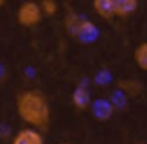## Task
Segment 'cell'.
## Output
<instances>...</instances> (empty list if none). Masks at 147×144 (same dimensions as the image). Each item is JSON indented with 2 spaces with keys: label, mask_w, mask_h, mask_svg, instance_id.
Instances as JSON below:
<instances>
[{
  "label": "cell",
  "mask_w": 147,
  "mask_h": 144,
  "mask_svg": "<svg viewBox=\"0 0 147 144\" xmlns=\"http://www.w3.org/2000/svg\"><path fill=\"white\" fill-rule=\"evenodd\" d=\"M16 19L18 24L22 27H35L38 26L43 21V11L40 8V3L32 2V0H27L22 2L18 8L16 13Z\"/></svg>",
  "instance_id": "2"
},
{
  "label": "cell",
  "mask_w": 147,
  "mask_h": 144,
  "mask_svg": "<svg viewBox=\"0 0 147 144\" xmlns=\"http://www.w3.org/2000/svg\"><path fill=\"white\" fill-rule=\"evenodd\" d=\"M63 144H70V143H63Z\"/></svg>",
  "instance_id": "13"
},
{
  "label": "cell",
  "mask_w": 147,
  "mask_h": 144,
  "mask_svg": "<svg viewBox=\"0 0 147 144\" xmlns=\"http://www.w3.org/2000/svg\"><path fill=\"white\" fill-rule=\"evenodd\" d=\"M93 10L100 18L106 21H112L115 18L114 14V0H93Z\"/></svg>",
  "instance_id": "9"
},
{
  "label": "cell",
  "mask_w": 147,
  "mask_h": 144,
  "mask_svg": "<svg viewBox=\"0 0 147 144\" xmlns=\"http://www.w3.org/2000/svg\"><path fill=\"white\" fill-rule=\"evenodd\" d=\"M117 87L125 97H139L144 92V84L139 79H120Z\"/></svg>",
  "instance_id": "7"
},
{
  "label": "cell",
  "mask_w": 147,
  "mask_h": 144,
  "mask_svg": "<svg viewBox=\"0 0 147 144\" xmlns=\"http://www.w3.org/2000/svg\"><path fill=\"white\" fill-rule=\"evenodd\" d=\"M133 57H134L136 65L139 67V70H142L147 73V41H144V43H141V45L136 46Z\"/></svg>",
  "instance_id": "11"
},
{
  "label": "cell",
  "mask_w": 147,
  "mask_h": 144,
  "mask_svg": "<svg viewBox=\"0 0 147 144\" xmlns=\"http://www.w3.org/2000/svg\"><path fill=\"white\" fill-rule=\"evenodd\" d=\"M82 19L84 18H81L79 14L74 13L73 10H70L67 13V16H65V19H63V26H65V30H67V33L70 37L76 38L78 32H79V27H81V24H82Z\"/></svg>",
  "instance_id": "10"
},
{
  "label": "cell",
  "mask_w": 147,
  "mask_h": 144,
  "mask_svg": "<svg viewBox=\"0 0 147 144\" xmlns=\"http://www.w3.org/2000/svg\"><path fill=\"white\" fill-rule=\"evenodd\" d=\"M40 8L43 11V16H54L59 11V3L55 0H41Z\"/></svg>",
  "instance_id": "12"
},
{
  "label": "cell",
  "mask_w": 147,
  "mask_h": 144,
  "mask_svg": "<svg viewBox=\"0 0 147 144\" xmlns=\"http://www.w3.org/2000/svg\"><path fill=\"white\" fill-rule=\"evenodd\" d=\"M90 111H92L93 117L100 122H106L114 116L115 108L112 106L111 100H106V98H98L95 101H92L90 105Z\"/></svg>",
  "instance_id": "3"
},
{
  "label": "cell",
  "mask_w": 147,
  "mask_h": 144,
  "mask_svg": "<svg viewBox=\"0 0 147 144\" xmlns=\"http://www.w3.org/2000/svg\"><path fill=\"white\" fill-rule=\"evenodd\" d=\"M11 144H45V138L38 130L22 128L14 135Z\"/></svg>",
  "instance_id": "4"
},
{
  "label": "cell",
  "mask_w": 147,
  "mask_h": 144,
  "mask_svg": "<svg viewBox=\"0 0 147 144\" xmlns=\"http://www.w3.org/2000/svg\"><path fill=\"white\" fill-rule=\"evenodd\" d=\"M71 103H73V106L78 111H86V109H89L90 105H92V98H90L89 89H86L82 86L76 87L73 90V93H71Z\"/></svg>",
  "instance_id": "6"
},
{
  "label": "cell",
  "mask_w": 147,
  "mask_h": 144,
  "mask_svg": "<svg viewBox=\"0 0 147 144\" xmlns=\"http://www.w3.org/2000/svg\"><path fill=\"white\" fill-rule=\"evenodd\" d=\"M16 111L21 120L33 130H48L51 124V106L46 95L38 89L22 90L16 98Z\"/></svg>",
  "instance_id": "1"
},
{
  "label": "cell",
  "mask_w": 147,
  "mask_h": 144,
  "mask_svg": "<svg viewBox=\"0 0 147 144\" xmlns=\"http://www.w3.org/2000/svg\"><path fill=\"white\" fill-rule=\"evenodd\" d=\"M98 38V29L90 19H82V24L79 27V32L76 35V40H79L82 45H92Z\"/></svg>",
  "instance_id": "5"
},
{
  "label": "cell",
  "mask_w": 147,
  "mask_h": 144,
  "mask_svg": "<svg viewBox=\"0 0 147 144\" xmlns=\"http://www.w3.org/2000/svg\"><path fill=\"white\" fill-rule=\"evenodd\" d=\"M139 144H144V143H139Z\"/></svg>",
  "instance_id": "14"
},
{
  "label": "cell",
  "mask_w": 147,
  "mask_h": 144,
  "mask_svg": "<svg viewBox=\"0 0 147 144\" xmlns=\"http://www.w3.org/2000/svg\"><path fill=\"white\" fill-rule=\"evenodd\" d=\"M139 7L138 0H114V14L115 18H125L131 16Z\"/></svg>",
  "instance_id": "8"
}]
</instances>
